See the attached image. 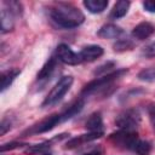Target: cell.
I'll list each match as a JSON object with an SVG mask.
<instances>
[{"label":"cell","mask_w":155,"mask_h":155,"mask_svg":"<svg viewBox=\"0 0 155 155\" xmlns=\"http://www.w3.org/2000/svg\"><path fill=\"white\" fill-rule=\"evenodd\" d=\"M50 15L53 22H56L59 27L65 28V29L79 27L85 21V15L81 12V10L67 2L56 4L51 8Z\"/></svg>","instance_id":"6da1fadb"},{"label":"cell","mask_w":155,"mask_h":155,"mask_svg":"<svg viewBox=\"0 0 155 155\" xmlns=\"http://www.w3.org/2000/svg\"><path fill=\"white\" fill-rule=\"evenodd\" d=\"M127 70L126 69H121V70H116V71H113V73H109V74H105L101 78H97L92 81H90L81 91V94H91V93H94L97 91H101V90H105L108 88L115 80H117L119 78H121L124 74H126Z\"/></svg>","instance_id":"7a4b0ae2"},{"label":"cell","mask_w":155,"mask_h":155,"mask_svg":"<svg viewBox=\"0 0 155 155\" xmlns=\"http://www.w3.org/2000/svg\"><path fill=\"white\" fill-rule=\"evenodd\" d=\"M73 81H74V79L70 75H65V76L61 78L56 82V85L52 87V90L48 92V94L46 96L45 101L42 102V107H50V105L58 103L64 97V94L70 90Z\"/></svg>","instance_id":"3957f363"},{"label":"cell","mask_w":155,"mask_h":155,"mask_svg":"<svg viewBox=\"0 0 155 155\" xmlns=\"http://www.w3.org/2000/svg\"><path fill=\"white\" fill-rule=\"evenodd\" d=\"M139 122H140V114L137 109H126L121 111L115 119V124L120 130L136 131Z\"/></svg>","instance_id":"277c9868"},{"label":"cell","mask_w":155,"mask_h":155,"mask_svg":"<svg viewBox=\"0 0 155 155\" xmlns=\"http://www.w3.org/2000/svg\"><path fill=\"white\" fill-rule=\"evenodd\" d=\"M109 139L119 147H124L127 149H133L136 143L138 142V133L136 131L130 130H119L117 132H114L109 136Z\"/></svg>","instance_id":"5b68a950"},{"label":"cell","mask_w":155,"mask_h":155,"mask_svg":"<svg viewBox=\"0 0 155 155\" xmlns=\"http://www.w3.org/2000/svg\"><path fill=\"white\" fill-rule=\"evenodd\" d=\"M56 56L57 58L64 63V64H68V65H76L79 63H81V58H80V54L74 52L68 45L65 44H61L57 46V50H56Z\"/></svg>","instance_id":"8992f818"},{"label":"cell","mask_w":155,"mask_h":155,"mask_svg":"<svg viewBox=\"0 0 155 155\" xmlns=\"http://www.w3.org/2000/svg\"><path fill=\"white\" fill-rule=\"evenodd\" d=\"M59 122H62L61 121V114H54V115H51L47 119L42 120L38 125L33 126L27 132L28 133H44V132H48L52 128H54Z\"/></svg>","instance_id":"52a82bcc"},{"label":"cell","mask_w":155,"mask_h":155,"mask_svg":"<svg viewBox=\"0 0 155 155\" xmlns=\"http://www.w3.org/2000/svg\"><path fill=\"white\" fill-rule=\"evenodd\" d=\"M104 53V50L98 46V45H88V46H85L80 52V58H81V62H92V61H96L97 58H99L101 56H103Z\"/></svg>","instance_id":"ba28073f"},{"label":"cell","mask_w":155,"mask_h":155,"mask_svg":"<svg viewBox=\"0 0 155 155\" xmlns=\"http://www.w3.org/2000/svg\"><path fill=\"white\" fill-rule=\"evenodd\" d=\"M102 136H103V132H88V133H85V134H80V136L68 140L67 144H65V148L67 149H73V148H76L81 144H85V143H88L91 140L98 139Z\"/></svg>","instance_id":"9c48e42d"},{"label":"cell","mask_w":155,"mask_h":155,"mask_svg":"<svg viewBox=\"0 0 155 155\" xmlns=\"http://www.w3.org/2000/svg\"><path fill=\"white\" fill-rule=\"evenodd\" d=\"M155 31V27L149 23V22H140L138 23L133 30H132V36L137 40H145L149 36H151Z\"/></svg>","instance_id":"30bf717a"},{"label":"cell","mask_w":155,"mask_h":155,"mask_svg":"<svg viewBox=\"0 0 155 155\" xmlns=\"http://www.w3.org/2000/svg\"><path fill=\"white\" fill-rule=\"evenodd\" d=\"M124 33V30L115 25V24H104L101 27V29L97 31V35L99 38H103V39H117L119 36H121Z\"/></svg>","instance_id":"8fae6325"},{"label":"cell","mask_w":155,"mask_h":155,"mask_svg":"<svg viewBox=\"0 0 155 155\" xmlns=\"http://www.w3.org/2000/svg\"><path fill=\"white\" fill-rule=\"evenodd\" d=\"M0 21H1V31L2 33L10 31L15 27V13L7 7H2L0 12Z\"/></svg>","instance_id":"7c38bea8"},{"label":"cell","mask_w":155,"mask_h":155,"mask_svg":"<svg viewBox=\"0 0 155 155\" xmlns=\"http://www.w3.org/2000/svg\"><path fill=\"white\" fill-rule=\"evenodd\" d=\"M86 130L88 132H103V119L99 111H96L90 115V117L85 122Z\"/></svg>","instance_id":"4fadbf2b"},{"label":"cell","mask_w":155,"mask_h":155,"mask_svg":"<svg viewBox=\"0 0 155 155\" xmlns=\"http://www.w3.org/2000/svg\"><path fill=\"white\" fill-rule=\"evenodd\" d=\"M130 5H131L130 1H126V0H120V1H117V2L114 5V7H113V10H111V12H110V18H111V19H119V18L124 17V16L127 13V11H128Z\"/></svg>","instance_id":"5bb4252c"},{"label":"cell","mask_w":155,"mask_h":155,"mask_svg":"<svg viewBox=\"0 0 155 155\" xmlns=\"http://www.w3.org/2000/svg\"><path fill=\"white\" fill-rule=\"evenodd\" d=\"M56 65H57V58L56 57L48 58V61L42 65V68L38 73V80H45V79L50 78L51 74L53 73V70L56 69Z\"/></svg>","instance_id":"9a60e30c"},{"label":"cell","mask_w":155,"mask_h":155,"mask_svg":"<svg viewBox=\"0 0 155 155\" xmlns=\"http://www.w3.org/2000/svg\"><path fill=\"white\" fill-rule=\"evenodd\" d=\"M84 6L91 13H101L108 7V1L107 0H85Z\"/></svg>","instance_id":"2e32d148"},{"label":"cell","mask_w":155,"mask_h":155,"mask_svg":"<svg viewBox=\"0 0 155 155\" xmlns=\"http://www.w3.org/2000/svg\"><path fill=\"white\" fill-rule=\"evenodd\" d=\"M84 108V101L82 99H78L74 104H71L64 113L61 114V121H67L69 119H71L73 116H75L76 114H79Z\"/></svg>","instance_id":"e0dca14e"},{"label":"cell","mask_w":155,"mask_h":155,"mask_svg":"<svg viewBox=\"0 0 155 155\" xmlns=\"http://www.w3.org/2000/svg\"><path fill=\"white\" fill-rule=\"evenodd\" d=\"M21 74L19 69H8L7 71L2 73L1 75V92H4L6 88L10 87V85L13 82V80Z\"/></svg>","instance_id":"ac0fdd59"},{"label":"cell","mask_w":155,"mask_h":155,"mask_svg":"<svg viewBox=\"0 0 155 155\" xmlns=\"http://www.w3.org/2000/svg\"><path fill=\"white\" fill-rule=\"evenodd\" d=\"M52 142H53V139L47 140V142H42V143H39V144L29 145L28 149L25 150V154H42V153H46L50 149Z\"/></svg>","instance_id":"d6986e66"},{"label":"cell","mask_w":155,"mask_h":155,"mask_svg":"<svg viewBox=\"0 0 155 155\" xmlns=\"http://www.w3.org/2000/svg\"><path fill=\"white\" fill-rule=\"evenodd\" d=\"M134 153H137L138 155H148L151 150V144L147 140H142V139H138V142L136 143V145L133 147L132 149Z\"/></svg>","instance_id":"ffe728a7"},{"label":"cell","mask_w":155,"mask_h":155,"mask_svg":"<svg viewBox=\"0 0 155 155\" xmlns=\"http://www.w3.org/2000/svg\"><path fill=\"white\" fill-rule=\"evenodd\" d=\"M138 79L142 80V81H147V82L155 81V67L140 70L138 73Z\"/></svg>","instance_id":"44dd1931"},{"label":"cell","mask_w":155,"mask_h":155,"mask_svg":"<svg viewBox=\"0 0 155 155\" xmlns=\"http://www.w3.org/2000/svg\"><path fill=\"white\" fill-rule=\"evenodd\" d=\"M132 47H133V42L130 41L128 39H120L114 44V51H117V52L132 50Z\"/></svg>","instance_id":"7402d4cb"},{"label":"cell","mask_w":155,"mask_h":155,"mask_svg":"<svg viewBox=\"0 0 155 155\" xmlns=\"http://www.w3.org/2000/svg\"><path fill=\"white\" fill-rule=\"evenodd\" d=\"M114 67H115V63H114V62H107V63L102 64L101 67H98V69H96L93 74L98 76V75H101V74H104V73H107V71L111 70Z\"/></svg>","instance_id":"603a6c76"},{"label":"cell","mask_w":155,"mask_h":155,"mask_svg":"<svg viewBox=\"0 0 155 155\" xmlns=\"http://www.w3.org/2000/svg\"><path fill=\"white\" fill-rule=\"evenodd\" d=\"M24 145H29L27 143H21V142H11V143H7V144H2L0 150L1 153L6 151V150H12V149H17V148H22Z\"/></svg>","instance_id":"cb8c5ba5"},{"label":"cell","mask_w":155,"mask_h":155,"mask_svg":"<svg viewBox=\"0 0 155 155\" xmlns=\"http://www.w3.org/2000/svg\"><path fill=\"white\" fill-rule=\"evenodd\" d=\"M147 110H148V114H149V119L151 121V125L155 130V102H151L148 104L147 107Z\"/></svg>","instance_id":"d4e9b609"},{"label":"cell","mask_w":155,"mask_h":155,"mask_svg":"<svg viewBox=\"0 0 155 155\" xmlns=\"http://www.w3.org/2000/svg\"><path fill=\"white\" fill-rule=\"evenodd\" d=\"M142 54L145 56V57H154L155 56V41L149 44L147 47H144Z\"/></svg>","instance_id":"484cf974"},{"label":"cell","mask_w":155,"mask_h":155,"mask_svg":"<svg viewBox=\"0 0 155 155\" xmlns=\"http://www.w3.org/2000/svg\"><path fill=\"white\" fill-rule=\"evenodd\" d=\"M11 128V122L7 119H2L1 124H0V136H4L8 130Z\"/></svg>","instance_id":"4316f807"},{"label":"cell","mask_w":155,"mask_h":155,"mask_svg":"<svg viewBox=\"0 0 155 155\" xmlns=\"http://www.w3.org/2000/svg\"><path fill=\"white\" fill-rule=\"evenodd\" d=\"M143 7L145 11L155 13V0H147L143 2Z\"/></svg>","instance_id":"83f0119b"},{"label":"cell","mask_w":155,"mask_h":155,"mask_svg":"<svg viewBox=\"0 0 155 155\" xmlns=\"http://www.w3.org/2000/svg\"><path fill=\"white\" fill-rule=\"evenodd\" d=\"M82 155H103V149L101 147H93L92 149L87 150Z\"/></svg>","instance_id":"f1b7e54d"},{"label":"cell","mask_w":155,"mask_h":155,"mask_svg":"<svg viewBox=\"0 0 155 155\" xmlns=\"http://www.w3.org/2000/svg\"><path fill=\"white\" fill-rule=\"evenodd\" d=\"M40 155H51L50 153H42V154H40Z\"/></svg>","instance_id":"f546056e"}]
</instances>
